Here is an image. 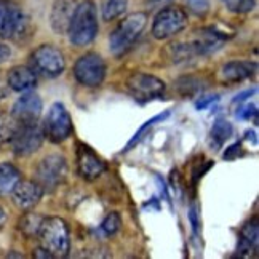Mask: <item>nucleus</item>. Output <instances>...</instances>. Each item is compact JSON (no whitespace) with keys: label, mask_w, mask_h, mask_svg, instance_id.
<instances>
[{"label":"nucleus","mask_w":259,"mask_h":259,"mask_svg":"<svg viewBox=\"0 0 259 259\" xmlns=\"http://www.w3.org/2000/svg\"><path fill=\"white\" fill-rule=\"evenodd\" d=\"M98 12L93 0H83L75 7L72 21L69 24V40L75 47H85L98 35Z\"/></svg>","instance_id":"f257e3e1"},{"label":"nucleus","mask_w":259,"mask_h":259,"mask_svg":"<svg viewBox=\"0 0 259 259\" xmlns=\"http://www.w3.org/2000/svg\"><path fill=\"white\" fill-rule=\"evenodd\" d=\"M37 235L42 246L53 257H66L71 251V234L61 218H44Z\"/></svg>","instance_id":"f03ea898"},{"label":"nucleus","mask_w":259,"mask_h":259,"mask_svg":"<svg viewBox=\"0 0 259 259\" xmlns=\"http://www.w3.org/2000/svg\"><path fill=\"white\" fill-rule=\"evenodd\" d=\"M147 24V15L143 12H136L123 18L118 26L114 29V32L109 37V47L115 56H120L128 52L132 45L138 40L143 34Z\"/></svg>","instance_id":"7ed1b4c3"},{"label":"nucleus","mask_w":259,"mask_h":259,"mask_svg":"<svg viewBox=\"0 0 259 259\" xmlns=\"http://www.w3.org/2000/svg\"><path fill=\"white\" fill-rule=\"evenodd\" d=\"M31 31V19L16 4L0 0V38L23 40Z\"/></svg>","instance_id":"20e7f679"},{"label":"nucleus","mask_w":259,"mask_h":259,"mask_svg":"<svg viewBox=\"0 0 259 259\" xmlns=\"http://www.w3.org/2000/svg\"><path fill=\"white\" fill-rule=\"evenodd\" d=\"M67 160L59 154H52L42 158L35 170V183L44 189V192H53L67 178Z\"/></svg>","instance_id":"39448f33"},{"label":"nucleus","mask_w":259,"mask_h":259,"mask_svg":"<svg viewBox=\"0 0 259 259\" xmlns=\"http://www.w3.org/2000/svg\"><path fill=\"white\" fill-rule=\"evenodd\" d=\"M31 69L45 78H56L66 69L64 55L53 45H40L31 55Z\"/></svg>","instance_id":"423d86ee"},{"label":"nucleus","mask_w":259,"mask_h":259,"mask_svg":"<svg viewBox=\"0 0 259 259\" xmlns=\"http://www.w3.org/2000/svg\"><path fill=\"white\" fill-rule=\"evenodd\" d=\"M187 26V13L183 8L170 5L162 8L157 13L152 23V35L157 40H166L181 31Z\"/></svg>","instance_id":"0eeeda50"},{"label":"nucleus","mask_w":259,"mask_h":259,"mask_svg":"<svg viewBox=\"0 0 259 259\" xmlns=\"http://www.w3.org/2000/svg\"><path fill=\"white\" fill-rule=\"evenodd\" d=\"M72 118L69 115L67 109L61 103H55L48 109L47 117L44 120V135L52 143L59 144L72 135Z\"/></svg>","instance_id":"6e6552de"},{"label":"nucleus","mask_w":259,"mask_h":259,"mask_svg":"<svg viewBox=\"0 0 259 259\" xmlns=\"http://www.w3.org/2000/svg\"><path fill=\"white\" fill-rule=\"evenodd\" d=\"M74 75L77 82L85 87H99L106 77V63L98 53H85L74 64Z\"/></svg>","instance_id":"1a4fd4ad"},{"label":"nucleus","mask_w":259,"mask_h":259,"mask_svg":"<svg viewBox=\"0 0 259 259\" xmlns=\"http://www.w3.org/2000/svg\"><path fill=\"white\" fill-rule=\"evenodd\" d=\"M125 87L128 93L139 103H147L165 93V82L162 78L144 72H133L126 78Z\"/></svg>","instance_id":"9d476101"},{"label":"nucleus","mask_w":259,"mask_h":259,"mask_svg":"<svg viewBox=\"0 0 259 259\" xmlns=\"http://www.w3.org/2000/svg\"><path fill=\"white\" fill-rule=\"evenodd\" d=\"M44 132L37 125H18L10 139L12 151L18 157H27L37 152L44 144Z\"/></svg>","instance_id":"9b49d317"},{"label":"nucleus","mask_w":259,"mask_h":259,"mask_svg":"<svg viewBox=\"0 0 259 259\" xmlns=\"http://www.w3.org/2000/svg\"><path fill=\"white\" fill-rule=\"evenodd\" d=\"M44 111L42 98L34 92H24L12 107V115L18 125H35Z\"/></svg>","instance_id":"f8f14e48"},{"label":"nucleus","mask_w":259,"mask_h":259,"mask_svg":"<svg viewBox=\"0 0 259 259\" xmlns=\"http://www.w3.org/2000/svg\"><path fill=\"white\" fill-rule=\"evenodd\" d=\"M75 162H77V173L85 181H95V179H98L106 171V163L103 162V158L98 157V154L92 147H88L82 143L77 144Z\"/></svg>","instance_id":"ddd939ff"},{"label":"nucleus","mask_w":259,"mask_h":259,"mask_svg":"<svg viewBox=\"0 0 259 259\" xmlns=\"http://www.w3.org/2000/svg\"><path fill=\"white\" fill-rule=\"evenodd\" d=\"M226 38L227 37L223 32L216 31L213 27H203L195 32V37L191 45L194 47L197 56H210L216 53L218 50H221Z\"/></svg>","instance_id":"4468645a"},{"label":"nucleus","mask_w":259,"mask_h":259,"mask_svg":"<svg viewBox=\"0 0 259 259\" xmlns=\"http://www.w3.org/2000/svg\"><path fill=\"white\" fill-rule=\"evenodd\" d=\"M44 189L35 181H19L12 191L13 203L21 210H32L44 197Z\"/></svg>","instance_id":"2eb2a0df"},{"label":"nucleus","mask_w":259,"mask_h":259,"mask_svg":"<svg viewBox=\"0 0 259 259\" xmlns=\"http://www.w3.org/2000/svg\"><path fill=\"white\" fill-rule=\"evenodd\" d=\"M75 7H77L75 0H56L53 4L52 13H50V24H52V29L58 35L67 34Z\"/></svg>","instance_id":"dca6fc26"},{"label":"nucleus","mask_w":259,"mask_h":259,"mask_svg":"<svg viewBox=\"0 0 259 259\" xmlns=\"http://www.w3.org/2000/svg\"><path fill=\"white\" fill-rule=\"evenodd\" d=\"M7 85L13 92H29L37 85V74L27 66H15L7 74Z\"/></svg>","instance_id":"f3484780"},{"label":"nucleus","mask_w":259,"mask_h":259,"mask_svg":"<svg viewBox=\"0 0 259 259\" xmlns=\"http://www.w3.org/2000/svg\"><path fill=\"white\" fill-rule=\"evenodd\" d=\"M257 71V64L251 61H231L221 69V78L226 83H240L251 78Z\"/></svg>","instance_id":"a211bd4d"},{"label":"nucleus","mask_w":259,"mask_h":259,"mask_svg":"<svg viewBox=\"0 0 259 259\" xmlns=\"http://www.w3.org/2000/svg\"><path fill=\"white\" fill-rule=\"evenodd\" d=\"M19 181H21V171L15 165L0 163V197L12 194Z\"/></svg>","instance_id":"6ab92c4d"},{"label":"nucleus","mask_w":259,"mask_h":259,"mask_svg":"<svg viewBox=\"0 0 259 259\" xmlns=\"http://www.w3.org/2000/svg\"><path fill=\"white\" fill-rule=\"evenodd\" d=\"M165 55L175 64L187 63V61H191V59L197 58V53H195L194 47L191 45V42H189V44H171V45H168L166 50H165Z\"/></svg>","instance_id":"aec40b11"},{"label":"nucleus","mask_w":259,"mask_h":259,"mask_svg":"<svg viewBox=\"0 0 259 259\" xmlns=\"http://www.w3.org/2000/svg\"><path fill=\"white\" fill-rule=\"evenodd\" d=\"M234 133V126L231 122H227L226 118H218V120L213 123L211 132H210V144L214 149L221 147L229 138Z\"/></svg>","instance_id":"412c9836"},{"label":"nucleus","mask_w":259,"mask_h":259,"mask_svg":"<svg viewBox=\"0 0 259 259\" xmlns=\"http://www.w3.org/2000/svg\"><path fill=\"white\" fill-rule=\"evenodd\" d=\"M44 221V216L35 214V213H26L21 221H19V231H21L26 237H35L38 234V229H40V224Z\"/></svg>","instance_id":"4be33fe9"},{"label":"nucleus","mask_w":259,"mask_h":259,"mask_svg":"<svg viewBox=\"0 0 259 259\" xmlns=\"http://www.w3.org/2000/svg\"><path fill=\"white\" fill-rule=\"evenodd\" d=\"M126 7H128V0H106L103 8L104 21H112V19L123 15Z\"/></svg>","instance_id":"5701e85b"},{"label":"nucleus","mask_w":259,"mask_h":259,"mask_svg":"<svg viewBox=\"0 0 259 259\" xmlns=\"http://www.w3.org/2000/svg\"><path fill=\"white\" fill-rule=\"evenodd\" d=\"M16 126H18V123L15 122V118L12 115L0 112V147L12 139Z\"/></svg>","instance_id":"b1692460"},{"label":"nucleus","mask_w":259,"mask_h":259,"mask_svg":"<svg viewBox=\"0 0 259 259\" xmlns=\"http://www.w3.org/2000/svg\"><path fill=\"white\" fill-rule=\"evenodd\" d=\"M176 88L183 96H192L198 92H202L200 80L195 77H181L176 82Z\"/></svg>","instance_id":"393cba45"},{"label":"nucleus","mask_w":259,"mask_h":259,"mask_svg":"<svg viewBox=\"0 0 259 259\" xmlns=\"http://www.w3.org/2000/svg\"><path fill=\"white\" fill-rule=\"evenodd\" d=\"M170 114H171L170 111H165L163 114H158V115L152 117L151 120H147V122H146V123H144V125H143L141 128H139L136 133H135V136H133L132 139H130V143H128V144H126V147L123 149V152L130 151V149H132V147H133V146H135V144H136V143L139 141V139H141V138L144 136V133L147 132L149 128H151V126H154V125H155L157 122H162V120H165L166 117H170Z\"/></svg>","instance_id":"a878e982"},{"label":"nucleus","mask_w":259,"mask_h":259,"mask_svg":"<svg viewBox=\"0 0 259 259\" xmlns=\"http://www.w3.org/2000/svg\"><path fill=\"white\" fill-rule=\"evenodd\" d=\"M240 238L245 242H248L250 245L256 246L257 248V243H259V227H257V219L253 218L250 219L240 231Z\"/></svg>","instance_id":"bb28decb"},{"label":"nucleus","mask_w":259,"mask_h":259,"mask_svg":"<svg viewBox=\"0 0 259 259\" xmlns=\"http://www.w3.org/2000/svg\"><path fill=\"white\" fill-rule=\"evenodd\" d=\"M226 8L232 13H250L256 5V0H221Z\"/></svg>","instance_id":"cd10ccee"},{"label":"nucleus","mask_w":259,"mask_h":259,"mask_svg":"<svg viewBox=\"0 0 259 259\" xmlns=\"http://www.w3.org/2000/svg\"><path fill=\"white\" fill-rule=\"evenodd\" d=\"M120 226H122L120 214L114 211V213H109L106 216V219H104L103 224H101V229H103V232L106 235H114L118 231V229H120Z\"/></svg>","instance_id":"c85d7f7f"},{"label":"nucleus","mask_w":259,"mask_h":259,"mask_svg":"<svg viewBox=\"0 0 259 259\" xmlns=\"http://www.w3.org/2000/svg\"><path fill=\"white\" fill-rule=\"evenodd\" d=\"M187 10L195 16H205L210 12V2L208 0H186Z\"/></svg>","instance_id":"c756f323"},{"label":"nucleus","mask_w":259,"mask_h":259,"mask_svg":"<svg viewBox=\"0 0 259 259\" xmlns=\"http://www.w3.org/2000/svg\"><path fill=\"white\" fill-rule=\"evenodd\" d=\"M237 117L245 118V120H251L253 118L254 123H257V107H256V104H246L245 107L238 109Z\"/></svg>","instance_id":"7c9ffc66"},{"label":"nucleus","mask_w":259,"mask_h":259,"mask_svg":"<svg viewBox=\"0 0 259 259\" xmlns=\"http://www.w3.org/2000/svg\"><path fill=\"white\" fill-rule=\"evenodd\" d=\"M240 149H242V144H240V143L232 144L231 147H227V149H226L224 158H226V160H232V158L238 157V154H240Z\"/></svg>","instance_id":"2f4dec72"},{"label":"nucleus","mask_w":259,"mask_h":259,"mask_svg":"<svg viewBox=\"0 0 259 259\" xmlns=\"http://www.w3.org/2000/svg\"><path fill=\"white\" fill-rule=\"evenodd\" d=\"M198 213H197V206L192 205L191 206V211H189V219H191V224H192V229H194V232L197 234L198 232V226H200V223H198Z\"/></svg>","instance_id":"473e14b6"},{"label":"nucleus","mask_w":259,"mask_h":259,"mask_svg":"<svg viewBox=\"0 0 259 259\" xmlns=\"http://www.w3.org/2000/svg\"><path fill=\"white\" fill-rule=\"evenodd\" d=\"M218 99V96H203V98H200L197 101V109H205V107H208L211 103H214Z\"/></svg>","instance_id":"72a5a7b5"},{"label":"nucleus","mask_w":259,"mask_h":259,"mask_svg":"<svg viewBox=\"0 0 259 259\" xmlns=\"http://www.w3.org/2000/svg\"><path fill=\"white\" fill-rule=\"evenodd\" d=\"M256 93V88H253V90H246V92H243V93H240V95H237L235 98H234V104H237V103H243L245 99L248 98V96H251V95H254Z\"/></svg>","instance_id":"f704fd0d"},{"label":"nucleus","mask_w":259,"mask_h":259,"mask_svg":"<svg viewBox=\"0 0 259 259\" xmlns=\"http://www.w3.org/2000/svg\"><path fill=\"white\" fill-rule=\"evenodd\" d=\"M10 55H12V52H10V48L4 44H0V63L7 61V59L10 58Z\"/></svg>","instance_id":"c9c22d12"},{"label":"nucleus","mask_w":259,"mask_h":259,"mask_svg":"<svg viewBox=\"0 0 259 259\" xmlns=\"http://www.w3.org/2000/svg\"><path fill=\"white\" fill-rule=\"evenodd\" d=\"M34 257H53V256L50 254L44 246H40V248H37V250L34 251Z\"/></svg>","instance_id":"e433bc0d"},{"label":"nucleus","mask_w":259,"mask_h":259,"mask_svg":"<svg viewBox=\"0 0 259 259\" xmlns=\"http://www.w3.org/2000/svg\"><path fill=\"white\" fill-rule=\"evenodd\" d=\"M5 223H7V213H5L4 208L0 206V229L5 226Z\"/></svg>","instance_id":"4c0bfd02"},{"label":"nucleus","mask_w":259,"mask_h":259,"mask_svg":"<svg viewBox=\"0 0 259 259\" xmlns=\"http://www.w3.org/2000/svg\"><path fill=\"white\" fill-rule=\"evenodd\" d=\"M7 87H8V85H7ZM7 87L0 83V101H2V99H5L7 95H8V88H7Z\"/></svg>","instance_id":"58836bf2"}]
</instances>
